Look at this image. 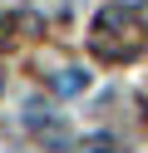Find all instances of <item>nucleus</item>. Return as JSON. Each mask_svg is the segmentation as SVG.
<instances>
[{"label": "nucleus", "instance_id": "f257e3e1", "mask_svg": "<svg viewBox=\"0 0 148 153\" xmlns=\"http://www.w3.org/2000/svg\"><path fill=\"white\" fill-rule=\"evenodd\" d=\"M138 45H143V20H138L133 5H104L94 15V30H89V50L99 59H133Z\"/></svg>", "mask_w": 148, "mask_h": 153}, {"label": "nucleus", "instance_id": "20e7f679", "mask_svg": "<svg viewBox=\"0 0 148 153\" xmlns=\"http://www.w3.org/2000/svg\"><path fill=\"white\" fill-rule=\"evenodd\" d=\"M10 30H15V20H5V15H0V45L10 40Z\"/></svg>", "mask_w": 148, "mask_h": 153}, {"label": "nucleus", "instance_id": "7ed1b4c3", "mask_svg": "<svg viewBox=\"0 0 148 153\" xmlns=\"http://www.w3.org/2000/svg\"><path fill=\"white\" fill-rule=\"evenodd\" d=\"M79 153H114V138H89Z\"/></svg>", "mask_w": 148, "mask_h": 153}, {"label": "nucleus", "instance_id": "f03ea898", "mask_svg": "<svg viewBox=\"0 0 148 153\" xmlns=\"http://www.w3.org/2000/svg\"><path fill=\"white\" fill-rule=\"evenodd\" d=\"M84 84H89V74H84V69H64V79H59V94H79Z\"/></svg>", "mask_w": 148, "mask_h": 153}]
</instances>
